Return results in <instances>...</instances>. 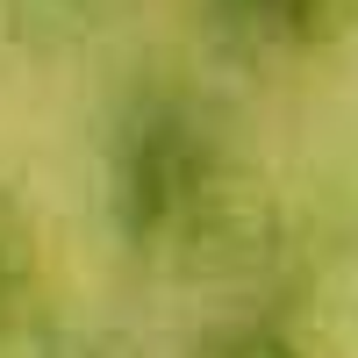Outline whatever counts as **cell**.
I'll return each instance as SVG.
<instances>
[{
  "label": "cell",
  "mask_w": 358,
  "mask_h": 358,
  "mask_svg": "<svg viewBox=\"0 0 358 358\" xmlns=\"http://www.w3.org/2000/svg\"><path fill=\"white\" fill-rule=\"evenodd\" d=\"M215 22L244 43H315L337 22V0H215Z\"/></svg>",
  "instance_id": "2"
},
{
  "label": "cell",
  "mask_w": 358,
  "mask_h": 358,
  "mask_svg": "<svg viewBox=\"0 0 358 358\" xmlns=\"http://www.w3.org/2000/svg\"><path fill=\"white\" fill-rule=\"evenodd\" d=\"M208 151L194 136V115L172 101H143L115 136V229L129 244H158L201 208Z\"/></svg>",
  "instance_id": "1"
},
{
  "label": "cell",
  "mask_w": 358,
  "mask_h": 358,
  "mask_svg": "<svg viewBox=\"0 0 358 358\" xmlns=\"http://www.w3.org/2000/svg\"><path fill=\"white\" fill-rule=\"evenodd\" d=\"M15 294H22V251L15 236H0V322L15 315Z\"/></svg>",
  "instance_id": "4"
},
{
  "label": "cell",
  "mask_w": 358,
  "mask_h": 358,
  "mask_svg": "<svg viewBox=\"0 0 358 358\" xmlns=\"http://www.w3.org/2000/svg\"><path fill=\"white\" fill-rule=\"evenodd\" d=\"M208 358H301V351H294L280 330H236V337H222Z\"/></svg>",
  "instance_id": "3"
}]
</instances>
